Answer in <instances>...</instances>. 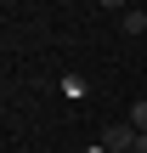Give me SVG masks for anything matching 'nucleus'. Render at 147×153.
Masks as SVG:
<instances>
[{"instance_id": "7ed1b4c3", "label": "nucleus", "mask_w": 147, "mask_h": 153, "mask_svg": "<svg viewBox=\"0 0 147 153\" xmlns=\"http://www.w3.org/2000/svg\"><path fill=\"white\" fill-rule=\"evenodd\" d=\"M62 97H68V102H85V79H79V74H62Z\"/></svg>"}, {"instance_id": "0eeeda50", "label": "nucleus", "mask_w": 147, "mask_h": 153, "mask_svg": "<svg viewBox=\"0 0 147 153\" xmlns=\"http://www.w3.org/2000/svg\"><path fill=\"white\" fill-rule=\"evenodd\" d=\"M142 11H147V0H142Z\"/></svg>"}, {"instance_id": "20e7f679", "label": "nucleus", "mask_w": 147, "mask_h": 153, "mask_svg": "<svg viewBox=\"0 0 147 153\" xmlns=\"http://www.w3.org/2000/svg\"><path fill=\"white\" fill-rule=\"evenodd\" d=\"M130 125H136V131H147V97L136 102V108H130Z\"/></svg>"}, {"instance_id": "f257e3e1", "label": "nucleus", "mask_w": 147, "mask_h": 153, "mask_svg": "<svg viewBox=\"0 0 147 153\" xmlns=\"http://www.w3.org/2000/svg\"><path fill=\"white\" fill-rule=\"evenodd\" d=\"M136 136H142V131H136L130 119H119V125L102 131V148H108V153H136Z\"/></svg>"}, {"instance_id": "423d86ee", "label": "nucleus", "mask_w": 147, "mask_h": 153, "mask_svg": "<svg viewBox=\"0 0 147 153\" xmlns=\"http://www.w3.org/2000/svg\"><path fill=\"white\" fill-rule=\"evenodd\" d=\"M85 153H108V148H85Z\"/></svg>"}, {"instance_id": "39448f33", "label": "nucleus", "mask_w": 147, "mask_h": 153, "mask_svg": "<svg viewBox=\"0 0 147 153\" xmlns=\"http://www.w3.org/2000/svg\"><path fill=\"white\" fill-rule=\"evenodd\" d=\"M102 11H113V17H125V11H130V0H102Z\"/></svg>"}, {"instance_id": "f03ea898", "label": "nucleus", "mask_w": 147, "mask_h": 153, "mask_svg": "<svg viewBox=\"0 0 147 153\" xmlns=\"http://www.w3.org/2000/svg\"><path fill=\"white\" fill-rule=\"evenodd\" d=\"M119 28H125L130 40H136V34H147V11H142V6H130V11L119 17Z\"/></svg>"}]
</instances>
